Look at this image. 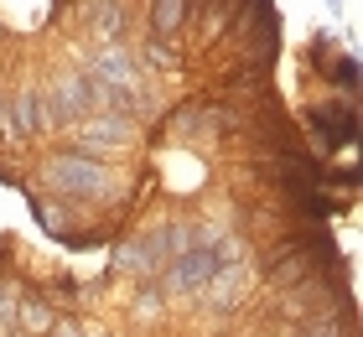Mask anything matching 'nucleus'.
<instances>
[{"mask_svg":"<svg viewBox=\"0 0 363 337\" xmlns=\"http://www.w3.org/2000/svg\"><path fill=\"white\" fill-rule=\"evenodd\" d=\"M42 187L62 197V202H114L120 197V182H114V166H104V156H89V150L62 145L37 166Z\"/></svg>","mask_w":363,"mask_h":337,"instance_id":"1","label":"nucleus"},{"mask_svg":"<svg viewBox=\"0 0 363 337\" xmlns=\"http://www.w3.org/2000/svg\"><path fill=\"white\" fill-rule=\"evenodd\" d=\"M301 120H306V135H311V150H317V156L358 145V104L342 99V94L327 99V104H311Z\"/></svg>","mask_w":363,"mask_h":337,"instance_id":"2","label":"nucleus"},{"mask_svg":"<svg viewBox=\"0 0 363 337\" xmlns=\"http://www.w3.org/2000/svg\"><path fill=\"white\" fill-rule=\"evenodd\" d=\"M94 109H104L99 104V78L94 73H62L57 83H47V125L52 130H73L78 120H89Z\"/></svg>","mask_w":363,"mask_h":337,"instance_id":"3","label":"nucleus"},{"mask_svg":"<svg viewBox=\"0 0 363 337\" xmlns=\"http://www.w3.org/2000/svg\"><path fill=\"white\" fill-rule=\"evenodd\" d=\"M135 140V120L130 114H120V109H104V114H89V120H78L73 125V150H89V156H109V150H120V145H130Z\"/></svg>","mask_w":363,"mask_h":337,"instance_id":"4","label":"nucleus"},{"mask_svg":"<svg viewBox=\"0 0 363 337\" xmlns=\"http://www.w3.org/2000/svg\"><path fill=\"white\" fill-rule=\"evenodd\" d=\"M250 291H255V270L244 265V255L239 260H223L218 270H213V280L203 285V306L213 316H234V311H244Z\"/></svg>","mask_w":363,"mask_h":337,"instance_id":"5","label":"nucleus"},{"mask_svg":"<svg viewBox=\"0 0 363 337\" xmlns=\"http://www.w3.org/2000/svg\"><path fill=\"white\" fill-rule=\"evenodd\" d=\"M47 130H52L47 125V89L31 83V78H21L16 94H11V104H6V135L11 140H37V135H47Z\"/></svg>","mask_w":363,"mask_h":337,"instance_id":"6","label":"nucleus"},{"mask_svg":"<svg viewBox=\"0 0 363 337\" xmlns=\"http://www.w3.org/2000/svg\"><path fill=\"white\" fill-rule=\"evenodd\" d=\"M78 26H84L99 47H125V37H130V6H125V0H89L84 16H78Z\"/></svg>","mask_w":363,"mask_h":337,"instance_id":"7","label":"nucleus"},{"mask_svg":"<svg viewBox=\"0 0 363 337\" xmlns=\"http://www.w3.org/2000/svg\"><path fill=\"white\" fill-rule=\"evenodd\" d=\"M57 316H62V311L37 291V285H31V291H16V332H21V337H42Z\"/></svg>","mask_w":363,"mask_h":337,"instance_id":"8","label":"nucleus"},{"mask_svg":"<svg viewBox=\"0 0 363 337\" xmlns=\"http://www.w3.org/2000/svg\"><path fill=\"white\" fill-rule=\"evenodd\" d=\"M192 16V0H151V11H145V26H151L156 42H172L182 26H187Z\"/></svg>","mask_w":363,"mask_h":337,"instance_id":"9","label":"nucleus"},{"mask_svg":"<svg viewBox=\"0 0 363 337\" xmlns=\"http://www.w3.org/2000/svg\"><path fill=\"white\" fill-rule=\"evenodd\" d=\"M130 311H135L140 322H156V316L167 311V291L156 285V275H151V280H140V291H135V301H130Z\"/></svg>","mask_w":363,"mask_h":337,"instance_id":"10","label":"nucleus"},{"mask_svg":"<svg viewBox=\"0 0 363 337\" xmlns=\"http://www.w3.org/2000/svg\"><path fill=\"white\" fill-rule=\"evenodd\" d=\"M327 78H333V89H337L342 99H358V57H353V53H337L333 67H327Z\"/></svg>","mask_w":363,"mask_h":337,"instance_id":"11","label":"nucleus"},{"mask_svg":"<svg viewBox=\"0 0 363 337\" xmlns=\"http://www.w3.org/2000/svg\"><path fill=\"white\" fill-rule=\"evenodd\" d=\"M140 62H145V67H177V53H172L167 42L145 37V47H140Z\"/></svg>","mask_w":363,"mask_h":337,"instance_id":"12","label":"nucleus"},{"mask_svg":"<svg viewBox=\"0 0 363 337\" xmlns=\"http://www.w3.org/2000/svg\"><path fill=\"white\" fill-rule=\"evenodd\" d=\"M306 57H311V67H317V73H327V67H333V57H337V37H317Z\"/></svg>","mask_w":363,"mask_h":337,"instance_id":"13","label":"nucleus"},{"mask_svg":"<svg viewBox=\"0 0 363 337\" xmlns=\"http://www.w3.org/2000/svg\"><path fill=\"white\" fill-rule=\"evenodd\" d=\"M42 337H89V327H84V322H78V316L68 311V316H57V322H52V327H47Z\"/></svg>","mask_w":363,"mask_h":337,"instance_id":"14","label":"nucleus"},{"mask_svg":"<svg viewBox=\"0 0 363 337\" xmlns=\"http://www.w3.org/2000/svg\"><path fill=\"white\" fill-rule=\"evenodd\" d=\"M11 260H16L11 255V239H0V280H11Z\"/></svg>","mask_w":363,"mask_h":337,"instance_id":"15","label":"nucleus"},{"mask_svg":"<svg viewBox=\"0 0 363 337\" xmlns=\"http://www.w3.org/2000/svg\"><path fill=\"white\" fill-rule=\"evenodd\" d=\"M0 182H6V187H26V182H21V177H16V172H11V166H6V161H0Z\"/></svg>","mask_w":363,"mask_h":337,"instance_id":"16","label":"nucleus"},{"mask_svg":"<svg viewBox=\"0 0 363 337\" xmlns=\"http://www.w3.org/2000/svg\"><path fill=\"white\" fill-rule=\"evenodd\" d=\"M0 140H6V99H0Z\"/></svg>","mask_w":363,"mask_h":337,"instance_id":"17","label":"nucleus"},{"mask_svg":"<svg viewBox=\"0 0 363 337\" xmlns=\"http://www.w3.org/2000/svg\"><path fill=\"white\" fill-rule=\"evenodd\" d=\"M89 337H99V332H89Z\"/></svg>","mask_w":363,"mask_h":337,"instance_id":"18","label":"nucleus"}]
</instances>
